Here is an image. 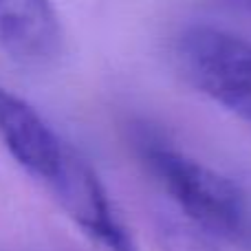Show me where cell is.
Wrapping results in <instances>:
<instances>
[{
  "mask_svg": "<svg viewBox=\"0 0 251 251\" xmlns=\"http://www.w3.org/2000/svg\"><path fill=\"white\" fill-rule=\"evenodd\" d=\"M139 152L190 223L238 251H251V205L231 178L152 132L139 137Z\"/></svg>",
  "mask_w": 251,
  "mask_h": 251,
  "instance_id": "cell-1",
  "label": "cell"
},
{
  "mask_svg": "<svg viewBox=\"0 0 251 251\" xmlns=\"http://www.w3.org/2000/svg\"><path fill=\"white\" fill-rule=\"evenodd\" d=\"M185 77L221 108L251 124V42L231 31L194 25L178 38Z\"/></svg>",
  "mask_w": 251,
  "mask_h": 251,
  "instance_id": "cell-2",
  "label": "cell"
},
{
  "mask_svg": "<svg viewBox=\"0 0 251 251\" xmlns=\"http://www.w3.org/2000/svg\"><path fill=\"white\" fill-rule=\"evenodd\" d=\"M66 216L106 251H139L93 165L71 148L60 174L49 183Z\"/></svg>",
  "mask_w": 251,
  "mask_h": 251,
  "instance_id": "cell-3",
  "label": "cell"
},
{
  "mask_svg": "<svg viewBox=\"0 0 251 251\" xmlns=\"http://www.w3.org/2000/svg\"><path fill=\"white\" fill-rule=\"evenodd\" d=\"M0 139L13 161L29 176L44 185H49L60 174L71 150L29 101L2 86H0Z\"/></svg>",
  "mask_w": 251,
  "mask_h": 251,
  "instance_id": "cell-4",
  "label": "cell"
},
{
  "mask_svg": "<svg viewBox=\"0 0 251 251\" xmlns=\"http://www.w3.org/2000/svg\"><path fill=\"white\" fill-rule=\"evenodd\" d=\"M62 25L51 0H0V51L42 66L62 51Z\"/></svg>",
  "mask_w": 251,
  "mask_h": 251,
  "instance_id": "cell-5",
  "label": "cell"
},
{
  "mask_svg": "<svg viewBox=\"0 0 251 251\" xmlns=\"http://www.w3.org/2000/svg\"><path fill=\"white\" fill-rule=\"evenodd\" d=\"M156 240L161 251H221L207 231L176 218H161L156 225Z\"/></svg>",
  "mask_w": 251,
  "mask_h": 251,
  "instance_id": "cell-6",
  "label": "cell"
},
{
  "mask_svg": "<svg viewBox=\"0 0 251 251\" xmlns=\"http://www.w3.org/2000/svg\"><path fill=\"white\" fill-rule=\"evenodd\" d=\"M229 2H240V4H251V0H229Z\"/></svg>",
  "mask_w": 251,
  "mask_h": 251,
  "instance_id": "cell-7",
  "label": "cell"
}]
</instances>
